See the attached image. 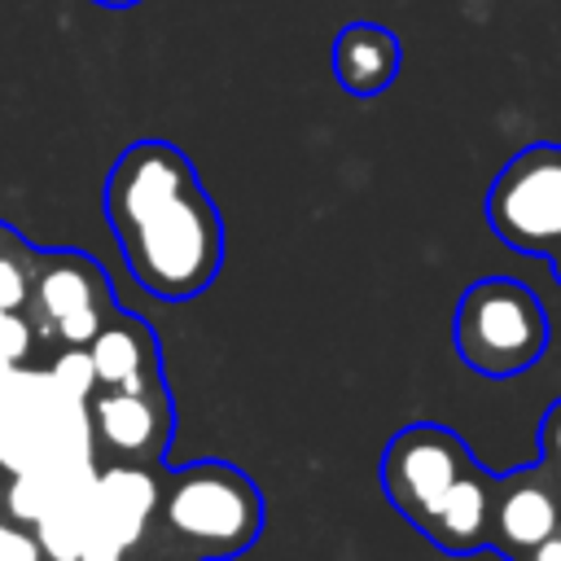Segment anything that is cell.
<instances>
[{
  "mask_svg": "<svg viewBox=\"0 0 561 561\" xmlns=\"http://www.w3.org/2000/svg\"><path fill=\"white\" fill-rule=\"evenodd\" d=\"M101 206L127 276L145 294L188 302L219 280L224 215L180 145L158 136L131 140L105 175Z\"/></svg>",
  "mask_w": 561,
  "mask_h": 561,
  "instance_id": "1",
  "label": "cell"
},
{
  "mask_svg": "<svg viewBox=\"0 0 561 561\" xmlns=\"http://www.w3.org/2000/svg\"><path fill=\"white\" fill-rule=\"evenodd\" d=\"M92 373L83 351H61L44 368L0 355V478L22 469L92 456L83 399Z\"/></svg>",
  "mask_w": 561,
  "mask_h": 561,
  "instance_id": "2",
  "label": "cell"
},
{
  "mask_svg": "<svg viewBox=\"0 0 561 561\" xmlns=\"http://www.w3.org/2000/svg\"><path fill=\"white\" fill-rule=\"evenodd\" d=\"M263 491L228 460L180 465L158 478L153 522L188 561H232L263 535Z\"/></svg>",
  "mask_w": 561,
  "mask_h": 561,
  "instance_id": "3",
  "label": "cell"
},
{
  "mask_svg": "<svg viewBox=\"0 0 561 561\" xmlns=\"http://www.w3.org/2000/svg\"><path fill=\"white\" fill-rule=\"evenodd\" d=\"M451 342L465 368H473L478 377L504 381L543 359L552 329L535 289H526L513 276H482L456 302Z\"/></svg>",
  "mask_w": 561,
  "mask_h": 561,
  "instance_id": "4",
  "label": "cell"
},
{
  "mask_svg": "<svg viewBox=\"0 0 561 561\" xmlns=\"http://www.w3.org/2000/svg\"><path fill=\"white\" fill-rule=\"evenodd\" d=\"M118 311L110 272L83 250H44L35 245V276L26 298V320L35 351L61 355L83 351Z\"/></svg>",
  "mask_w": 561,
  "mask_h": 561,
  "instance_id": "5",
  "label": "cell"
},
{
  "mask_svg": "<svg viewBox=\"0 0 561 561\" xmlns=\"http://www.w3.org/2000/svg\"><path fill=\"white\" fill-rule=\"evenodd\" d=\"M486 224L517 254L548 259L561 245V145H526L500 167L486 188Z\"/></svg>",
  "mask_w": 561,
  "mask_h": 561,
  "instance_id": "6",
  "label": "cell"
},
{
  "mask_svg": "<svg viewBox=\"0 0 561 561\" xmlns=\"http://www.w3.org/2000/svg\"><path fill=\"white\" fill-rule=\"evenodd\" d=\"M469 465H473V451L456 430L416 421V425H403L386 443L377 478L394 513L408 517V526H421Z\"/></svg>",
  "mask_w": 561,
  "mask_h": 561,
  "instance_id": "7",
  "label": "cell"
},
{
  "mask_svg": "<svg viewBox=\"0 0 561 561\" xmlns=\"http://www.w3.org/2000/svg\"><path fill=\"white\" fill-rule=\"evenodd\" d=\"M83 421H88L92 460L158 469L175 434V403L167 386H145V390L92 386L83 399Z\"/></svg>",
  "mask_w": 561,
  "mask_h": 561,
  "instance_id": "8",
  "label": "cell"
},
{
  "mask_svg": "<svg viewBox=\"0 0 561 561\" xmlns=\"http://www.w3.org/2000/svg\"><path fill=\"white\" fill-rule=\"evenodd\" d=\"M158 473L145 465H105L88 486L79 561H127L153 522Z\"/></svg>",
  "mask_w": 561,
  "mask_h": 561,
  "instance_id": "9",
  "label": "cell"
},
{
  "mask_svg": "<svg viewBox=\"0 0 561 561\" xmlns=\"http://www.w3.org/2000/svg\"><path fill=\"white\" fill-rule=\"evenodd\" d=\"M557 526H561V478L543 460L522 465L513 473H495L491 539H486L491 552L513 561Z\"/></svg>",
  "mask_w": 561,
  "mask_h": 561,
  "instance_id": "10",
  "label": "cell"
},
{
  "mask_svg": "<svg viewBox=\"0 0 561 561\" xmlns=\"http://www.w3.org/2000/svg\"><path fill=\"white\" fill-rule=\"evenodd\" d=\"M92 386H118V390H145V386H167L162 373V346L158 333L131 316V311H114L110 324L83 346Z\"/></svg>",
  "mask_w": 561,
  "mask_h": 561,
  "instance_id": "11",
  "label": "cell"
},
{
  "mask_svg": "<svg viewBox=\"0 0 561 561\" xmlns=\"http://www.w3.org/2000/svg\"><path fill=\"white\" fill-rule=\"evenodd\" d=\"M491 500H495V473L478 460L456 478V486L443 495V504L416 526L438 552L469 557L482 552L491 539Z\"/></svg>",
  "mask_w": 561,
  "mask_h": 561,
  "instance_id": "12",
  "label": "cell"
},
{
  "mask_svg": "<svg viewBox=\"0 0 561 561\" xmlns=\"http://www.w3.org/2000/svg\"><path fill=\"white\" fill-rule=\"evenodd\" d=\"M333 79L346 96H381L399 66H403V44L390 26L381 22H346L333 35Z\"/></svg>",
  "mask_w": 561,
  "mask_h": 561,
  "instance_id": "13",
  "label": "cell"
},
{
  "mask_svg": "<svg viewBox=\"0 0 561 561\" xmlns=\"http://www.w3.org/2000/svg\"><path fill=\"white\" fill-rule=\"evenodd\" d=\"M31 276H35V245L13 224L0 219V355L9 359H35V337L26 320Z\"/></svg>",
  "mask_w": 561,
  "mask_h": 561,
  "instance_id": "14",
  "label": "cell"
},
{
  "mask_svg": "<svg viewBox=\"0 0 561 561\" xmlns=\"http://www.w3.org/2000/svg\"><path fill=\"white\" fill-rule=\"evenodd\" d=\"M0 561H48L35 522L13 508V495H9L4 478H0Z\"/></svg>",
  "mask_w": 561,
  "mask_h": 561,
  "instance_id": "15",
  "label": "cell"
},
{
  "mask_svg": "<svg viewBox=\"0 0 561 561\" xmlns=\"http://www.w3.org/2000/svg\"><path fill=\"white\" fill-rule=\"evenodd\" d=\"M535 443H539V460L561 478V399H552V403H548V412H543V421H539Z\"/></svg>",
  "mask_w": 561,
  "mask_h": 561,
  "instance_id": "16",
  "label": "cell"
},
{
  "mask_svg": "<svg viewBox=\"0 0 561 561\" xmlns=\"http://www.w3.org/2000/svg\"><path fill=\"white\" fill-rule=\"evenodd\" d=\"M513 561H561V526L552 530V535H543L535 548H526V552H517Z\"/></svg>",
  "mask_w": 561,
  "mask_h": 561,
  "instance_id": "17",
  "label": "cell"
},
{
  "mask_svg": "<svg viewBox=\"0 0 561 561\" xmlns=\"http://www.w3.org/2000/svg\"><path fill=\"white\" fill-rule=\"evenodd\" d=\"M548 267H552V280H557V285H561V245H557V250H552V254H548Z\"/></svg>",
  "mask_w": 561,
  "mask_h": 561,
  "instance_id": "18",
  "label": "cell"
},
{
  "mask_svg": "<svg viewBox=\"0 0 561 561\" xmlns=\"http://www.w3.org/2000/svg\"><path fill=\"white\" fill-rule=\"evenodd\" d=\"M92 4H101V9H131V4H140V0H92Z\"/></svg>",
  "mask_w": 561,
  "mask_h": 561,
  "instance_id": "19",
  "label": "cell"
},
{
  "mask_svg": "<svg viewBox=\"0 0 561 561\" xmlns=\"http://www.w3.org/2000/svg\"><path fill=\"white\" fill-rule=\"evenodd\" d=\"M162 561H188V557H180V552H175V557H162Z\"/></svg>",
  "mask_w": 561,
  "mask_h": 561,
  "instance_id": "20",
  "label": "cell"
}]
</instances>
